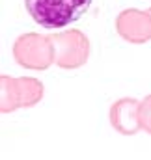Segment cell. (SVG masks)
<instances>
[{
  "instance_id": "3957f363",
  "label": "cell",
  "mask_w": 151,
  "mask_h": 160,
  "mask_svg": "<svg viewBox=\"0 0 151 160\" xmlns=\"http://www.w3.org/2000/svg\"><path fill=\"white\" fill-rule=\"evenodd\" d=\"M54 45V63L62 69H78L90 58V39L80 30H65L50 36Z\"/></svg>"
},
{
  "instance_id": "ba28073f",
  "label": "cell",
  "mask_w": 151,
  "mask_h": 160,
  "mask_svg": "<svg viewBox=\"0 0 151 160\" xmlns=\"http://www.w3.org/2000/svg\"><path fill=\"white\" fill-rule=\"evenodd\" d=\"M138 118H140V127H142V130L148 132V134H151V95H148V97L140 102Z\"/></svg>"
},
{
  "instance_id": "8992f818",
  "label": "cell",
  "mask_w": 151,
  "mask_h": 160,
  "mask_svg": "<svg viewBox=\"0 0 151 160\" xmlns=\"http://www.w3.org/2000/svg\"><path fill=\"white\" fill-rule=\"evenodd\" d=\"M17 93L21 108L36 106L43 99V84L34 77H21L17 78Z\"/></svg>"
},
{
  "instance_id": "7a4b0ae2",
  "label": "cell",
  "mask_w": 151,
  "mask_h": 160,
  "mask_svg": "<svg viewBox=\"0 0 151 160\" xmlns=\"http://www.w3.org/2000/svg\"><path fill=\"white\" fill-rule=\"evenodd\" d=\"M15 62L30 71H45L54 63V45L50 36L28 32L13 43Z\"/></svg>"
},
{
  "instance_id": "5b68a950",
  "label": "cell",
  "mask_w": 151,
  "mask_h": 160,
  "mask_svg": "<svg viewBox=\"0 0 151 160\" xmlns=\"http://www.w3.org/2000/svg\"><path fill=\"white\" fill-rule=\"evenodd\" d=\"M138 110L140 102L133 97H123L116 101L110 106V125L123 136H134L142 128Z\"/></svg>"
},
{
  "instance_id": "9c48e42d",
  "label": "cell",
  "mask_w": 151,
  "mask_h": 160,
  "mask_svg": "<svg viewBox=\"0 0 151 160\" xmlns=\"http://www.w3.org/2000/svg\"><path fill=\"white\" fill-rule=\"evenodd\" d=\"M149 13H151V8H149Z\"/></svg>"
},
{
  "instance_id": "6da1fadb",
  "label": "cell",
  "mask_w": 151,
  "mask_h": 160,
  "mask_svg": "<svg viewBox=\"0 0 151 160\" xmlns=\"http://www.w3.org/2000/svg\"><path fill=\"white\" fill-rule=\"evenodd\" d=\"M91 0H24L30 17L47 30L69 26L84 15Z\"/></svg>"
},
{
  "instance_id": "52a82bcc",
  "label": "cell",
  "mask_w": 151,
  "mask_h": 160,
  "mask_svg": "<svg viewBox=\"0 0 151 160\" xmlns=\"http://www.w3.org/2000/svg\"><path fill=\"white\" fill-rule=\"evenodd\" d=\"M19 93H17V78L9 75H0V112L9 114L19 110Z\"/></svg>"
},
{
  "instance_id": "277c9868",
  "label": "cell",
  "mask_w": 151,
  "mask_h": 160,
  "mask_svg": "<svg viewBox=\"0 0 151 160\" xmlns=\"http://www.w3.org/2000/svg\"><path fill=\"white\" fill-rule=\"evenodd\" d=\"M116 30L125 41L133 45H144L151 39V13L136 8L123 9L116 19Z\"/></svg>"
}]
</instances>
